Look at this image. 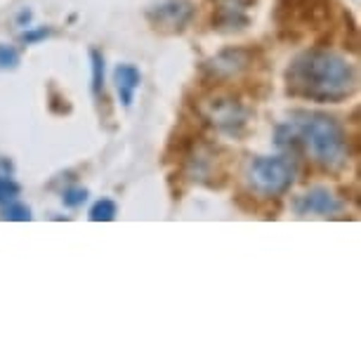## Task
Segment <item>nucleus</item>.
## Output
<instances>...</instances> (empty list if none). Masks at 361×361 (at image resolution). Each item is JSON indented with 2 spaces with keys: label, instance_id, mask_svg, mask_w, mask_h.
<instances>
[{
  "label": "nucleus",
  "instance_id": "1",
  "mask_svg": "<svg viewBox=\"0 0 361 361\" xmlns=\"http://www.w3.org/2000/svg\"><path fill=\"white\" fill-rule=\"evenodd\" d=\"M283 80L290 97L319 102V104H338L357 90L354 66L326 47H310L300 52L288 64Z\"/></svg>",
  "mask_w": 361,
  "mask_h": 361
},
{
  "label": "nucleus",
  "instance_id": "2",
  "mask_svg": "<svg viewBox=\"0 0 361 361\" xmlns=\"http://www.w3.org/2000/svg\"><path fill=\"white\" fill-rule=\"evenodd\" d=\"M290 123L298 130L302 149L326 170H343L350 161V140L336 116L322 111H293Z\"/></svg>",
  "mask_w": 361,
  "mask_h": 361
},
{
  "label": "nucleus",
  "instance_id": "3",
  "mask_svg": "<svg viewBox=\"0 0 361 361\" xmlns=\"http://www.w3.org/2000/svg\"><path fill=\"white\" fill-rule=\"evenodd\" d=\"M274 22L279 33L290 40H298L307 31L329 29L333 22L331 0H276Z\"/></svg>",
  "mask_w": 361,
  "mask_h": 361
},
{
  "label": "nucleus",
  "instance_id": "4",
  "mask_svg": "<svg viewBox=\"0 0 361 361\" xmlns=\"http://www.w3.org/2000/svg\"><path fill=\"white\" fill-rule=\"evenodd\" d=\"M196 114L206 126L215 128L222 135H229V137H241L250 123V109L238 97L224 90L206 94L196 104Z\"/></svg>",
  "mask_w": 361,
  "mask_h": 361
},
{
  "label": "nucleus",
  "instance_id": "5",
  "mask_svg": "<svg viewBox=\"0 0 361 361\" xmlns=\"http://www.w3.org/2000/svg\"><path fill=\"white\" fill-rule=\"evenodd\" d=\"M298 175V161L293 154L281 156H257L248 166V182L253 192L262 196H283L293 187Z\"/></svg>",
  "mask_w": 361,
  "mask_h": 361
},
{
  "label": "nucleus",
  "instance_id": "6",
  "mask_svg": "<svg viewBox=\"0 0 361 361\" xmlns=\"http://www.w3.org/2000/svg\"><path fill=\"white\" fill-rule=\"evenodd\" d=\"M255 64V50L253 47H243V45H229L213 54L210 59L203 62V78L210 85H224L231 80L241 78L243 73L253 69Z\"/></svg>",
  "mask_w": 361,
  "mask_h": 361
},
{
  "label": "nucleus",
  "instance_id": "7",
  "mask_svg": "<svg viewBox=\"0 0 361 361\" xmlns=\"http://www.w3.org/2000/svg\"><path fill=\"white\" fill-rule=\"evenodd\" d=\"M194 15L196 8L189 0H163L152 10H147L149 24L161 33H182L192 24Z\"/></svg>",
  "mask_w": 361,
  "mask_h": 361
},
{
  "label": "nucleus",
  "instance_id": "8",
  "mask_svg": "<svg viewBox=\"0 0 361 361\" xmlns=\"http://www.w3.org/2000/svg\"><path fill=\"white\" fill-rule=\"evenodd\" d=\"M293 208H295L298 215L331 217L343 210V201H340L333 192H329L326 187H314V189H310L307 194L298 196V199L293 201Z\"/></svg>",
  "mask_w": 361,
  "mask_h": 361
},
{
  "label": "nucleus",
  "instance_id": "9",
  "mask_svg": "<svg viewBox=\"0 0 361 361\" xmlns=\"http://www.w3.org/2000/svg\"><path fill=\"white\" fill-rule=\"evenodd\" d=\"M114 85L116 92H118L123 106H130L135 102V92L140 90L142 85V73L135 64H118L114 69Z\"/></svg>",
  "mask_w": 361,
  "mask_h": 361
},
{
  "label": "nucleus",
  "instance_id": "10",
  "mask_svg": "<svg viewBox=\"0 0 361 361\" xmlns=\"http://www.w3.org/2000/svg\"><path fill=\"white\" fill-rule=\"evenodd\" d=\"M90 62H92V94L102 99L104 97V54L97 47L90 50Z\"/></svg>",
  "mask_w": 361,
  "mask_h": 361
},
{
  "label": "nucleus",
  "instance_id": "11",
  "mask_svg": "<svg viewBox=\"0 0 361 361\" xmlns=\"http://www.w3.org/2000/svg\"><path fill=\"white\" fill-rule=\"evenodd\" d=\"M0 220L8 222H29L31 220V208L22 201H8L0 206Z\"/></svg>",
  "mask_w": 361,
  "mask_h": 361
},
{
  "label": "nucleus",
  "instance_id": "12",
  "mask_svg": "<svg viewBox=\"0 0 361 361\" xmlns=\"http://www.w3.org/2000/svg\"><path fill=\"white\" fill-rule=\"evenodd\" d=\"M118 215V206L111 199H99L94 206L90 208V220L92 222H111Z\"/></svg>",
  "mask_w": 361,
  "mask_h": 361
},
{
  "label": "nucleus",
  "instance_id": "13",
  "mask_svg": "<svg viewBox=\"0 0 361 361\" xmlns=\"http://www.w3.org/2000/svg\"><path fill=\"white\" fill-rule=\"evenodd\" d=\"M19 192H22V187H19L10 175H0V206L8 201H15Z\"/></svg>",
  "mask_w": 361,
  "mask_h": 361
},
{
  "label": "nucleus",
  "instance_id": "14",
  "mask_svg": "<svg viewBox=\"0 0 361 361\" xmlns=\"http://www.w3.org/2000/svg\"><path fill=\"white\" fill-rule=\"evenodd\" d=\"M85 201H87V189H83V187H69V189H64L62 203H64L66 208H78V206H83Z\"/></svg>",
  "mask_w": 361,
  "mask_h": 361
},
{
  "label": "nucleus",
  "instance_id": "15",
  "mask_svg": "<svg viewBox=\"0 0 361 361\" xmlns=\"http://www.w3.org/2000/svg\"><path fill=\"white\" fill-rule=\"evenodd\" d=\"M19 66V50L15 45L0 43V69H17Z\"/></svg>",
  "mask_w": 361,
  "mask_h": 361
},
{
  "label": "nucleus",
  "instance_id": "16",
  "mask_svg": "<svg viewBox=\"0 0 361 361\" xmlns=\"http://www.w3.org/2000/svg\"><path fill=\"white\" fill-rule=\"evenodd\" d=\"M52 33V29H47V26H38V29H26L22 36H19V40L26 45H33V43H40V40H45L47 36Z\"/></svg>",
  "mask_w": 361,
  "mask_h": 361
},
{
  "label": "nucleus",
  "instance_id": "17",
  "mask_svg": "<svg viewBox=\"0 0 361 361\" xmlns=\"http://www.w3.org/2000/svg\"><path fill=\"white\" fill-rule=\"evenodd\" d=\"M31 17H33V15H31V10H22V12H19V17H17V22L24 26V24H29V22H31Z\"/></svg>",
  "mask_w": 361,
  "mask_h": 361
}]
</instances>
